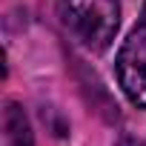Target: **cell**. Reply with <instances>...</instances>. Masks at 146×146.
Here are the masks:
<instances>
[{
	"mask_svg": "<svg viewBox=\"0 0 146 146\" xmlns=\"http://www.w3.org/2000/svg\"><path fill=\"white\" fill-rule=\"evenodd\" d=\"M60 17L89 52H106L120 26V0H60Z\"/></svg>",
	"mask_w": 146,
	"mask_h": 146,
	"instance_id": "cell-1",
	"label": "cell"
},
{
	"mask_svg": "<svg viewBox=\"0 0 146 146\" xmlns=\"http://www.w3.org/2000/svg\"><path fill=\"white\" fill-rule=\"evenodd\" d=\"M115 72H117V83L123 95L129 98V103L137 109H146V3H143V12L135 29L117 49Z\"/></svg>",
	"mask_w": 146,
	"mask_h": 146,
	"instance_id": "cell-2",
	"label": "cell"
},
{
	"mask_svg": "<svg viewBox=\"0 0 146 146\" xmlns=\"http://www.w3.org/2000/svg\"><path fill=\"white\" fill-rule=\"evenodd\" d=\"M3 146H35L32 123L20 103H6L3 109Z\"/></svg>",
	"mask_w": 146,
	"mask_h": 146,
	"instance_id": "cell-3",
	"label": "cell"
},
{
	"mask_svg": "<svg viewBox=\"0 0 146 146\" xmlns=\"http://www.w3.org/2000/svg\"><path fill=\"white\" fill-rule=\"evenodd\" d=\"M120 146H143V143H137V140H132V137H123Z\"/></svg>",
	"mask_w": 146,
	"mask_h": 146,
	"instance_id": "cell-4",
	"label": "cell"
}]
</instances>
